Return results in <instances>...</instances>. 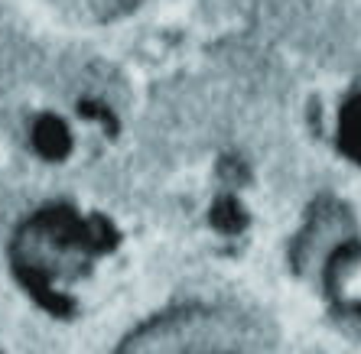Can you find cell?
Masks as SVG:
<instances>
[{
    "label": "cell",
    "instance_id": "6da1fadb",
    "mask_svg": "<svg viewBox=\"0 0 361 354\" xmlns=\"http://www.w3.org/2000/svg\"><path fill=\"white\" fill-rule=\"evenodd\" d=\"M153 354H238V348L225 345V325H183Z\"/></svg>",
    "mask_w": 361,
    "mask_h": 354
},
{
    "label": "cell",
    "instance_id": "7a4b0ae2",
    "mask_svg": "<svg viewBox=\"0 0 361 354\" xmlns=\"http://www.w3.org/2000/svg\"><path fill=\"white\" fill-rule=\"evenodd\" d=\"M342 140L348 144V150L361 160V101H355V108L345 114V127H342Z\"/></svg>",
    "mask_w": 361,
    "mask_h": 354
}]
</instances>
